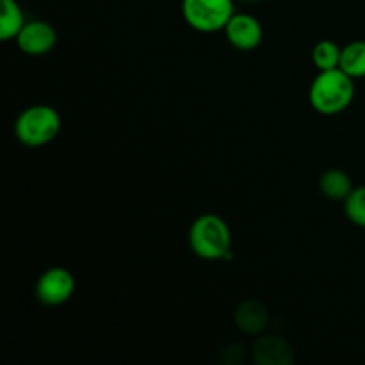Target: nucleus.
Returning <instances> with one entry per match:
<instances>
[{
    "mask_svg": "<svg viewBox=\"0 0 365 365\" xmlns=\"http://www.w3.org/2000/svg\"><path fill=\"white\" fill-rule=\"evenodd\" d=\"M355 93V78L341 68H335L316 75L309 88V102L316 113L323 116H337L351 106Z\"/></svg>",
    "mask_w": 365,
    "mask_h": 365,
    "instance_id": "1",
    "label": "nucleus"
},
{
    "mask_svg": "<svg viewBox=\"0 0 365 365\" xmlns=\"http://www.w3.org/2000/svg\"><path fill=\"white\" fill-rule=\"evenodd\" d=\"M189 248L202 260H227L232 253L230 227L217 214H202L189 228Z\"/></svg>",
    "mask_w": 365,
    "mask_h": 365,
    "instance_id": "2",
    "label": "nucleus"
},
{
    "mask_svg": "<svg viewBox=\"0 0 365 365\" xmlns=\"http://www.w3.org/2000/svg\"><path fill=\"white\" fill-rule=\"evenodd\" d=\"M61 114L56 107L36 103L21 110L14 120V135L27 148H41L61 132Z\"/></svg>",
    "mask_w": 365,
    "mask_h": 365,
    "instance_id": "3",
    "label": "nucleus"
},
{
    "mask_svg": "<svg viewBox=\"0 0 365 365\" xmlns=\"http://www.w3.org/2000/svg\"><path fill=\"white\" fill-rule=\"evenodd\" d=\"M182 16L195 31H225L230 18L235 14V0H182Z\"/></svg>",
    "mask_w": 365,
    "mask_h": 365,
    "instance_id": "4",
    "label": "nucleus"
},
{
    "mask_svg": "<svg viewBox=\"0 0 365 365\" xmlns=\"http://www.w3.org/2000/svg\"><path fill=\"white\" fill-rule=\"evenodd\" d=\"M75 287L77 282L73 273L63 266H53L39 274L34 285V296L41 305L61 307L73 298Z\"/></svg>",
    "mask_w": 365,
    "mask_h": 365,
    "instance_id": "5",
    "label": "nucleus"
},
{
    "mask_svg": "<svg viewBox=\"0 0 365 365\" xmlns=\"http://www.w3.org/2000/svg\"><path fill=\"white\" fill-rule=\"evenodd\" d=\"M56 27L45 20H29L16 36V45L25 56L41 57L52 52L57 45Z\"/></svg>",
    "mask_w": 365,
    "mask_h": 365,
    "instance_id": "6",
    "label": "nucleus"
},
{
    "mask_svg": "<svg viewBox=\"0 0 365 365\" xmlns=\"http://www.w3.org/2000/svg\"><path fill=\"white\" fill-rule=\"evenodd\" d=\"M227 41L241 52H252L262 43L264 31L260 21L253 14L235 13L225 27Z\"/></svg>",
    "mask_w": 365,
    "mask_h": 365,
    "instance_id": "7",
    "label": "nucleus"
},
{
    "mask_svg": "<svg viewBox=\"0 0 365 365\" xmlns=\"http://www.w3.org/2000/svg\"><path fill=\"white\" fill-rule=\"evenodd\" d=\"M252 360L257 365H292L294 349L285 337L274 334L257 335L252 346Z\"/></svg>",
    "mask_w": 365,
    "mask_h": 365,
    "instance_id": "8",
    "label": "nucleus"
},
{
    "mask_svg": "<svg viewBox=\"0 0 365 365\" xmlns=\"http://www.w3.org/2000/svg\"><path fill=\"white\" fill-rule=\"evenodd\" d=\"M234 323L239 331L246 335H262L271 323L267 307L257 299H245L234 310Z\"/></svg>",
    "mask_w": 365,
    "mask_h": 365,
    "instance_id": "9",
    "label": "nucleus"
},
{
    "mask_svg": "<svg viewBox=\"0 0 365 365\" xmlns=\"http://www.w3.org/2000/svg\"><path fill=\"white\" fill-rule=\"evenodd\" d=\"M355 189L351 177L346 171L331 168L327 170L319 178V191L330 202H346L351 191Z\"/></svg>",
    "mask_w": 365,
    "mask_h": 365,
    "instance_id": "10",
    "label": "nucleus"
},
{
    "mask_svg": "<svg viewBox=\"0 0 365 365\" xmlns=\"http://www.w3.org/2000/svg\"><path fill=\"white\" fill-rule=\"evenodd\" d=\"M0 39L11 41L16 39L18 32L25 25L24 11H21L18 0H0Z\"/></svg>",
    "mask_w": 365,
    "mask_h": 365,
    "instance_id": "11",
    "label": "nucleus"
},
{
    "mask_svg": "<svg viewBox=\"0 0 365 365\" xmlns=\"http://www.w3.org/2000/svg\"><path fill=\"white\" fill-rule=\"evenodd\" d=\"M342 71L356 78L365 77V41L362 39H356V41L348 43L346 46H342L341 53V64H339Z\"/></svg>",
    "mask_w": 365,
    "mask_h": 365,
    "instance_id": "12",
    "label": "nucleus"
},
{
    "mask_svg": "<svg viewBox=\"0 0 365 365\" xmlns=\"http://www.w3.org/2000/svg\"><path fill=\"white\" fill-rule=\"evenodd\" d=\"M342 48L331 39H323L312 50V63L319 71L335 70L341 64Z\"/></svg>",
    "mask_w": 365,
    "mask_h": 365,
    "instance_id": "13",
    "label": "nucleus"
},
{
    "mask_svg": "<svg viewBox=\"0 0 365 365\" xmlns=\"http://www.w3.org/2000/svg\"><path fill=\"white\" fill-rule=\"evenodd\" d=\"M346 217L355 227L365 228V185H359L351 191V195L344 202Z\"/></svg>",
    "mask_w": 365,
    "mask_h": 365,
    "instance_id": "14",
    "label": "nucleus"
},
{
    "mask_svg": "<svg viewBox=\"0 0 365 365\" xmlns=\"http://www.w3.org/2000/svg\"><path fill=\"white\" fill-rule=\"evenodd\" d=\"M235 2L245 4V6H253V4H259V2H262V0H235Z\"/></svg>",
    "mask_w": 365,
    "mask_h": 365,
    "instance_id": "15",
    "label": "nucleus"
}]
</instances>
